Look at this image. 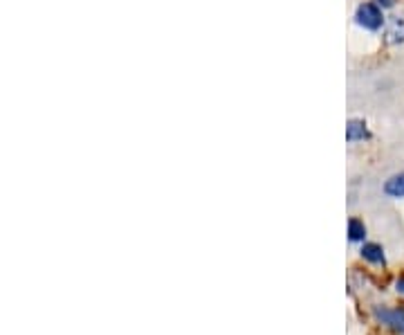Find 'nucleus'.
<instances>
[{
  "label": "nucleus",
  "instance_id": "f257e3e1",
  "mask_svg": "<svg viewBox=\"0 0 404 335\" xmlns=\"http://www.w3.org/2000/svg\"><path fill=\"white\" fill-rule=\"evenodd\" d=\"M357 23L366 27V30H380L382 23H384V16H382V11L378 5H373V3H366V5H359L357 7Z\"/></svg>",
  "mask_w": 404,
  "mask_h": 335
},
{
  "label": "nucleus",
  "instance_id": "f03ea898",
  "mask_svg": "<svg viewBox=\"0 0 404 335\" xmlns=\"http://www.w3.org/2000/svg\"><path fill=\"white\" fill-rule=\"evenodd\" d=\"M375 317H378L382 324H388L391 329L404 333V311H400V309H378L375 311Z\"/></svg>",
  "mask_w": 404,
  "mask_h": 335
},
{
  "label": "nucleus",
  "instance_id": "7ed1b4c3",
  "mask_svg": "<svg viewBox=\"0 0 404 335\" xmlns=\"http://www.w3.org/2000/svg\"><path fill=\"white\" fill-rule=\"evenodd\" d=\"M386 38H388V43H402L404 41V16H393L388 21Z\"/></svg>",
  "mask_w": 404,
  "mask_h": 335
},
{
  "label": "nucleus",
  "instance_id": "20e7f679",
  "mask_svg": "<svg viewBox=\"0 0 404 335\" xmlns=\"http://www.w3.org/2000/svg\"><path fill=\"white\" fill-rule=\"evenodd\" d=\"M384 191L388 193V196H393V198H404V174H398L393 178H388L386 185H384Z\"/></svg>",
  "mask_w": 404,
  "mask_h": 335
},
{
  "label": "nucleus",
  "instance_id": "39448f33",
  "mask_svg": "<svg viewBox=\"0 0 404 335\" xmlns=\"http://www.w3.org/2000/svg\"><path fill=\"white\" fill-rule=\"evenodd\" d=\"M364 137H368L366 124L359 119L349 122V127H346V139H349V142H355V139H364Z\"/></svg>",
  "mask_w": 404,
  "mask_h": 335
},
{
  "label": "nucleus",
  "instance_id": "423d86ee",
  "mask_svg": "<svg viewBox=\"0 0 404 335\" xmlns=\"http://www.w3.org/2000/svg\"><path fill=\"white\" fill-rule=\"evenodd\" d=\"M362 257L371 263H384V250L378 243H366L362 248Z\"/></svg>",
  "mask_w": 404,
  "mask_h": 335
},
{
  "label": "nucleus",
  "instance_id": "0eeeda50",
  "mask_svg": "<svg viewBox=\"0 0 404 335\" xmlns=\"http://www.w3.org/2000/svg\"><path fill=\"white\" fill-rule=\"evenodd\" d=\"M349 236H351V241H364V236H366L364 223L357 220V218H351V223H349Z\"/></svg>",
  "mask_w": 404,
  "mask_h": 335
},
{
  "label": "nucleus",
  "instance_id": "6e6552de",
  "mask_svg": "<svg viewBox=\"0 0 404 335\" xmlns=\"http://www.w3.org/2000/svg\"><path fill=\"white\" fill-rule=\"evenodd\" d=\"M395 290H398V292H402V295H404V277H402V279H398Z\"/></svg>",
  "mask_w": 404,
  "mask_h": 335
},
{
  "label": "nucleus",
  "instance_id": "1a4fd4ad",
  "mask_svg": "<svg viewBox=\"0 0 404 335\" xmlns=\"http://www.w3.org/2000/svg\"><path fill=\"white\" fill-rule=\"evenodd\" d=\"M378 3H380L382 7H393V3H395V0H378Z\"/></svg>",
  "mask_w": 404,
  "mask_h": 335
}]
</instances>
